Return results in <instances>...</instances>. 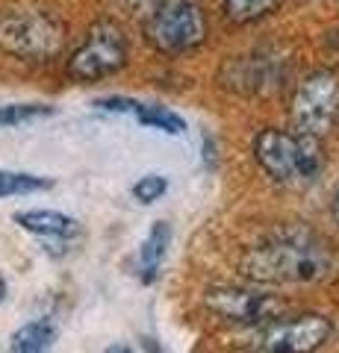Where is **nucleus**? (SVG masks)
<instances>
[{
	"label": "nucleus",
	"mask_w": 339,
	"mask_h": 353,
	"mask_svg": "<svg viewBox=\"0 0 339 353\" xmlns=\"http://www.w3.org/2000/svg\"><path fill=\"white\" fill-rule=\"evenodd\" d=\"M248 280L262 285H313L331 277L333 253L307 227H280L242 256Z\"/></svg>",
	"instance_id": "1"
},
{
	"label": "nucleus",
	"mask_w": 339,
	"mask_h": 353,
	"mask_svg": "<svg viewBox=\"0 0 339 353\" xmlns=\"http://www.w3.org/2000/svg\"><path fill=\"white\" fill-rule=\"evenodd\" d=\"M254 159L280 185H310L325 168V148L319 136L266 127L254 136Z\"/></svg>",
	"instance_id": "2"
},
{
	"label": "nucleus",
	"mask_w": 339,
	"mask_h": 353,
	"mask_svg": "<svg viewBox=\"0 0 339 353\" xmlns=\"http://www.w3.org/2000/svg\"><path fill=\"white\" fill-rule=\"evenodd\" d=\"M148 44L166 57H183L206 41V15L198 0H157L142 21Z\"/></svg>",
	"instance_id": "3"
},
{
	"label": "nucleus",
	"mask_w": 339,
	"mask_h": 353,
	"mask_svg": "<svg viewBox=\"0 0 339 353\" xmlns=\"http://www.w3.org/2000/svg\"><path fill=\"white\" fill-rule=\"evenodd\" d=\"M65 27L45 9L0 12V50L24 62H48L62 50Z\"/></svg>",
	"instance_id": "4"
},
{
	"label": "nucleus",
	"mask_w": 339,
	"mask_h": 353,
	"mask_svg": "<svg viewBox=\"0 0 339 353\" xmlns=\"http://www.w3.org/2000/svg\"><path fill=\"white\" fill-rule=\"evenodd\" d=\"M127 57H130V44H127L124 30L115 21L104 18L97 24H92L83 44L71 53L68 65H65V74L74 83H83V85L101 83L106 77L122 71L127 65Z\"/></svg>",
	"instance_id": "5"
},
{
	"label": "nucleus",
	"mask_w": 339,
	"mask_h": 353,
	"mask_svg": "<svg viewBox=\"0 0 339 353\" xmlns=\"http://www.w3.org/2000/svg\"><path fill=\"white\" fill-rule=\"evenodd\" d=\"M339 118V74L319 68L295 85L289 97V124L307 136H325Z\"/></svg>",
	"instance_id": "6"
},
{
	"label": "nucleus",
	"mask_w": 339,
	"mask_h": 353,
	"mask_svg": "<svg viewBox=\"0 0 339 353\" xmlns=\"http://www.w3.org/2000/svg\"><path fill=\"white\" fill-rule=\"evenodd\" d=\"M333 336L331 318L304 312L292 318H271L254 333L257 353H319Z\"/></svg>",
	"instance_id": "7"
},
{
	"label": "nucleus",
	"mask_w": 339,
	"mask_h": 353,
	"mask_svg": "<svg viewBox=\"0 0 339 353\" xmlns=\"http://www.w3.org/2000/svg\"><path fill=\"white\" fill-rule=\"evenodd\" d=\"M206 306L213 309L218 318L233 324H260L278 312V301L266 292L257 289H242V285H231V289H213L206 292Z\"/></svg>",
	"instance_id": "8"
},
{
	"label": "nucleus",
	"mask_w": 339,
	"mask_h": 353,
	"mask_svg": "<svg viewBox=\"0 0 339 353\" xmlns=\"http://www.w3.org/2000/svg\"><path fill=\"white\" fill-rule=\"evenodd\" d=\"M278 80H280L278 59L271 62L269 57H245L231 65L224 85L236 88V92H260V88H278Z\"/></svg>",
	"instance_id": "9"
},
{
	"label": "nucleus",
	"mask_w": 339,
	"mask_h": 353,
	"mask_svg": "<svg viewBox=\"0 0 339 353\" xmlns=\"http://www.w3.org/2000/svg\"><path fill=\"white\" fill-rule=\"evenodd\" d=\"M15 224L21 230H27L32 236L41 239H74L80 233L77 218L57 212V209H24V212L15 215Z\"/></svg>",
	"instance_id": "10"
},
{
	"label": "nucleus",
	"mask_w": 339,
	"mask_h": 353,
	"mask_svg": "<svg viewBox=\"0 0 339 353\" xmlns=\"http://www.w3.org/2000/svg\"><path fill=\"white\" fill-rule=\"evenodd\" d=\"M171 245V227L166 221H157L151 227L148 239L142 241V250H139V271H142V283H154L157 274H159V265L166 259V250Z\"/></svg>",
	"instance_id": "11"
},
{
	"label": "nucleus",
	"mask_w": 339,
	"mask_h": 353,
	"mask_svg": "<svg viewBox=\"0 0 339 353\" xmlns=\"http://www.w3.org/2000/svg\"><path fill=\"white\" fill-rule=\"evenodd\" d=\"M280 0H222V15L231 24H257V21L269 18L271 12H278Z\"/></svg>",
	"instance_id": "12"
},
{
	"label": "nucleus",
	"mask_w": 339,
	"mask_h": 353,
	"mask_svg": "<svg viewBox=\"0 0 339 353\" xmlns=\"http://www.w3.org/2000/svg\"><path fill=\"white\" fill-rule=\"evenodd\" d=\"M53 327L50 321H32L24 324L12 336V353H48L53 345Z\"/></svg>",
	"instance_id": "13"
},
{
	"label": "nucleus",
	"mask_w": 339,
	"mask_h": 353,
	"mask_svg": "<svg viewBox=\"0 0 339 353\" xmlns=\"http://www.w3.org/2000/svg\"><path fill=\"white\" fill-rule=\"evenodd\" d=\"M139 118L142 127H151V130H159V132H168V136H183L186 132V121L171 112L166 106H157V103H139V109L133 112Z\"/></svg>",
	"instance_id": "14"
},
{
	"label": "nucleus",
	"mask_w": 339,
	"mask_h": 353,
	"mask_svg": "<svg viewBox=\"0 0 339 353\" xmlns=\"http://www.w3.org/2000/svg\"><path fill=\"white\" fill-rule=\"evenodd\" d=\"M53 189V180L27 171H0V201L3 197H18V194H36Z\"/></svg>",
	"instance_id": "15"
},
{
	"label": "nucleus",
	"mask_w": 339,
	"mask_h": 353,
	"mask_svg": "<svg viewBox=\"0 0 339 353\" xmlns=\"http://www.w3.org/2000/svg\"><path fill=\"white\" fill-rule=\"evenodd\" d=\"M50 106H39V103H18V106H3L0 109V127H18L27 124L32 118H45L50 115Z\"/></svg>",
	"instance_id": "16"
},
{
	"label": "nucleus",
	"mask_w": 339,
	"mask_h": 353,
	"mask_svg": "<svg viewBox=\"0 0 339 353\" xmlns=\"http://www.w3.org/2000/svg\"><path fill=\"white\" fill-rule=\"evenodd\" d=\"M166 192H168V180L162 174H145V176H139V180L133 183V197L139 203H145V206L159 201Z\"/></svg>",
	"instance_id": "17"
},
{
	"label": "nucleus",
	"mask_w": 339,
	"mask_h": 353,
	"mask_svg": "<svg viewBox=\"0 0 339 353\" xmlns=\"http://www.w3.org/2000/svg\"><path fill=\"white\" fill-rule=\"evenodd\" d=\"M97 109H104V112H130L133 115L139 109V101H130V97H101V101H95Z\"/></svg>",
	"instance_id": "18"
},
{
	"label": "nucleus",
	"mask_w": 339,
	"mask_h": 353,
	"mask_svg": "<svg viewBox=\"0 0 339 353\" xmlns=\"http://www.w3.org/2000/svg\"><path fill=\"white\" fill-rule=\"evenodd\" d=\"M122 3H124V6H130V9H145V12H148V9L154 6L157 0H122Z\"/></svg>",
	"instance_id": "19"
},
{
	"label": "nucleus",
	"mask_w": 339,
	"mask_h": 353,
	"mask_svg": "<svg viewBox=\"0 0 339 353\" xmlns=\"http://www.w3.org/2000/svg\"><path fill=\"white\" fill-rule=\"evenodd\" d=\"M142 347H145V353H166L154 339H142Z\"/></svg>",
	"instance_id": "20"
},
{
	"label": "nucleus",
	"mask_w": 339,
	"mask_h": 353,
	"mask_svg": "<svg viewBox=\"0 0 339 353\" xmlns=\"http://www.w3.org/2000/svg\"><path fill=\"white\" fill-rule=\"evenodd\" d=\"M104 353H133V347H127V345H113V347H106Z\"/></svg>",
	"instance_id": "21"
},
{
	"label": "nucleus",
	"mask_w": 339,
	"mask_h": 353,
	"mask_svg": "<svg viewBox=\"0 0 339 353\" xmlns=\"http://www.w3.org/2000/svg\"><path fill=\"white\" fill-rule=\"evenodd\" d=\"M331 215H333V221H336V227H339V192H336V197H333V203H331Z\"/></svg>",
	"instance_id": "22"
},
{
	"label": "nucleus",
	"mask_w": 339,
	"mask_h": 353,
	"mask_svg": "<svg viewBox=\"0 0 339 353\" xmlns=\"http://www.w3.org/2000/svg\"><path fill=\"white\" fill-rule=\"evenodd\" d=\"M6 301V280H0V303Z\"/></svg>",
	"instance_id": "23"
}]
</instances>
